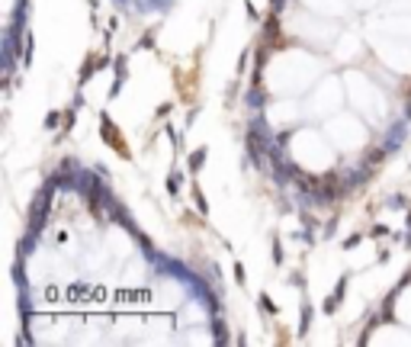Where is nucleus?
<instances>
[{"instance_id": "obj_1", "label": "nucleus", "mask_w": 411, "mask_h": 347, "mask_svg": "<svg viewBox=\"0 0 411 347\" xmlns=\"http://www.w3.org/2000/svg\"><path fill=\"white\" fill-rule=\"evenodd\" d=\"M45 126H49V129L58 126V113H49V116H45Z\"/></svg>"}]
</instances>
